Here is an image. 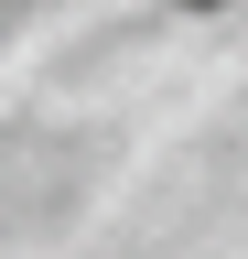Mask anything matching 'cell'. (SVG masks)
Returning a JSON list of instances; mask_svg holds the SVG:
<instances>
[{"label": "cell", "mask_w": 248, "mask_h": 259, "mask_svg": "<svg viewBox=\"0 0 248 259\" xmlns=\"http://www.w3.org/2000/svg\"><path fill=\"white\" fill-rule=\"evenodd\" d=\"M183 11H216V0H183Z\"/></svg>", "instance_id": "obj_1"}]
</instances>
